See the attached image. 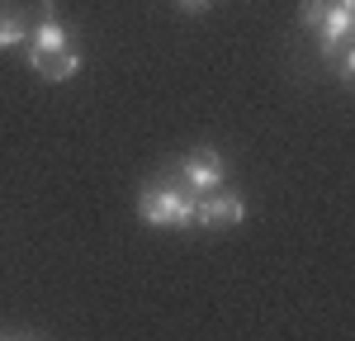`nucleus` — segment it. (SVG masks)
Instances as JSON below:
<instances>
[{
  "label": "nucleus",
  "mask_w": 355,
  "mask_h": 341,
  "mask_svg": "<svg viewBox=\"0 0 355 341\" xmlns=\"http://www.w3.org/2000/svg\"><path fill=\"white\" fill-rule=\"evenodd\" d=\"M24 19L15 15V10H0V48H15V43H24Z\"/></svg>",
  "instance_id": "nucleus-8"
},
{
  "label": "nucleus",
  "mask_w": 355,
  "mask_h": 341,
  "mask_svg": "<svg viewBox=\"0 0 355 341\" xmlns=\"http://www.w3.org/2000/svg\"><path fill=\"white\" fill-rule=\"evenodd\" d=\"M299 19L308 33H318V43L351 38L355 33V0H299Z\"/></svg>",
  "instance_id": "nucleus-2"
},
{
  "label": "nucleus",
  "mask_w": 355,
  "mask_h": 341,
  "mask_svg": "<svg viewBox=\"0 0 355 341\" xmlns=\"http://www.w3.org/2000/svg\"><path fill=\"white\" fill-rule=\"evenodd\" d=\"M194 209L199 195L180 180H147L142 195H137V218L147 227H194Z\"/></svg>",
  "instance_id": "nucleus-1"
},
{
  "label": "nucleus",
  "mask_w": 355,
  "mask_h": 341,
  "mask_svg": "<svg viewBox=\"0 0 355 341\" xmlns=\"http://www.w3.org/2000/svg\"><path fill=\"white\" fill-rule=\"evenodd\" d=\"M180 10H209V0H180Z\"/></svg>",
  "instance_id": "nucleus-9"
},
{
  "label": "nucleus",
  "mask_w": 355,
  "mask_h": 341,
  "mask_svg": "<svg viewBox=\"0 0 355 341\" xmlns=\"http://www.w3.org/2000/svg\"><path fill=\"white\" fill-rule=\"evenodd\" d=\"M28 67H33V76L38 81H71L76 71H81V48L76 43H67V48H57V53H28Z\"/></svg>",
  "instance_id": "nucleus-5"
},
{
  "label": "nucleus",
  "mask_w": 355,
  "mask_h": 341,
  "mask_svg": "<svg viewBox=\"0 0 355 341\" xmlns=\"http://www.w3.org/2000/svg\"><path fill=\"white\" fill-rule=\"evenodd\" d=\"M322 48V57H327L331 67H336V76L341 81H351L355 76V33L351 38H331V43H318Z\"/></svg>",
  "instance_id": "nucleus-7"
},
{
  "label": "nucleus",
  "mask_w": 355,
  "mask_h": 341,
  "mask_svg": "<svg viewBox=\"0 0 355 341\" xmlns=\"http://www.w3.org/2000/svg\"><path fill=\"white\" fill-rule=\"evenodd\" d=\"M67 43H71L67 24L57 19L53 5H43V10H38V24H33V33H28V53H57V48H67Z\"/></svg>",
  "instance_id": "nucleus-6"
},
{
  "label": "nucleus",
  "mask_w": 355,
  "mask_h": 341,
  "mask_svg": "<svg viewBox=\"0 0 355 341\" xmlns=\"http://www.w3.org/2000/svg\"><path fill=\"white\" fill-rule=\"evenodd\" d=\"M246 218V199L232 195V190H209L199 195V209H194V227H232Z\"/></svg>",
  "instance_id": "nucleus-4"
},
{
  "label": "nucleus",
  "mask_w": 355,
  "mask_h": 341,
  "mask_svg": "<svg viewBox=\"0 0 355 341\" xmlns=\"http://www.w3.org/2000/svg\"><path fill=\"white\" fill-rule=\"evenodd\" d=\"M227 166H223V152L218 147H194L190 157L180 161V180L190 185L194 195H209V190H218Z\"/></svg>",
  "instance_id": "nucleus-3"
}]
</instances>
